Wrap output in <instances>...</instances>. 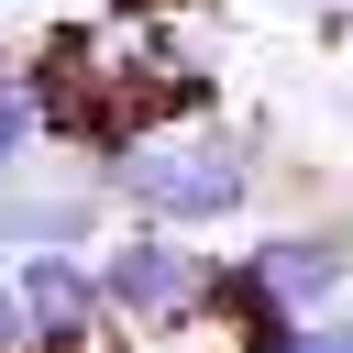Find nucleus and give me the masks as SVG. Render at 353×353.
Here are the masks:
<instances>
[{
  "label": "nucleus",
  "instance_id": "nucleus-5",
  "mask_svg": "<svg viewBox=\"0 0 353 353\" xmlns=\"http://www.w3.org/2000/svg\"><path fill=\"white\" fill-rule=\"evenodd\" d=\"M265 353H353V298H342V309H320V320L265 331Z\"/></svg>",
  "mask_w": 353,
  "mask_h": 353
},
{
  "label": "nucleus",
  "instance_id": "nucleus-7",
  "mask_svg": "<svg viewBox=\"0 0 353 353\" xmlns=\"http://www.w3.org/2000/svg\"><path fill=\"white\" fill-rule=\"evenodd\" d=\"M298 11H320V22H353V0H298Z\"/></svg>",
  "mask_w": 353,
  "mask_h": 353
},
{
  "label": "nucleus",
  "instance_id": "nucleus-3",
  "mask_svg": "<svg viewBox=\"0 0 353 353\" xmlns=\"http://www.w3.org/2000/svg\"><path fill=\"white\" fill-rule=\"evenodd\" d=\"M11 298H22V320H33V353H66V342L99 331V276H88V254H22V265H11Z\"/></svg>",
  "mask_w": 353,
  "mask_h": 353
},
{
  "label": "nucleus",
  "instance_id": "nucleus-2",
  "mask_svg": "<svg viewBox=\"0 0 353 353\" xmlns=\"http://www.w3.org/2000/svg\"><path fill=\"white\" fill-rule=\"evenodd\" d=\"M88 276H99V320H132V331H176L210 309V254L188 232H121Z\"/></svg>",
  "mask_w": 353,
  "mask_h": 353
},
{
  "label": "nucleus",
  "instance_id": "nucleus-6",
  "mask_svg": "<svg viewBox=\"0 0 353 353\" xmlns=\"http://www.w3.org/2000/svg\"><path fill=\"white\" fill-rule=\"evenodd\" d=\"M0 353H33V320H22V298H11V265H0Z\"/></svg>",
  "mask_w": 353,
  "mask_h": 353
},
{
  "label": "nucleus",
  "instance_id": "nucleus-4",
  "mask_svg": "<svg viewBox=\"0 0 353 353\" xmlns=\"http://www.w3.org/2000/svg\"><path fill=\"white\" fill-rule=\"evenodd\" d=\"M44 143V110H33V77H0V176Z\"/></svg>",
  "mask_w": 353,
  "mask_h": 353
},
{
  "label": "nucleus",
  "instance_id": "nucleus-1",
  "mask_svg": "<svg viewBox=\"0 0 353 353\" xmlns=\"http://www.w3.org/2000/svg\"><path fill=\"white\" fill-rule=\"evenodd\" d=\"M254 176L265 154L221 121H154V132H121L99 143V199H121L143 232H210V221H243L254 210Z\"/></svg>",
  "mask_w": 353,
  "mask_h": 353
}]
</instances>
